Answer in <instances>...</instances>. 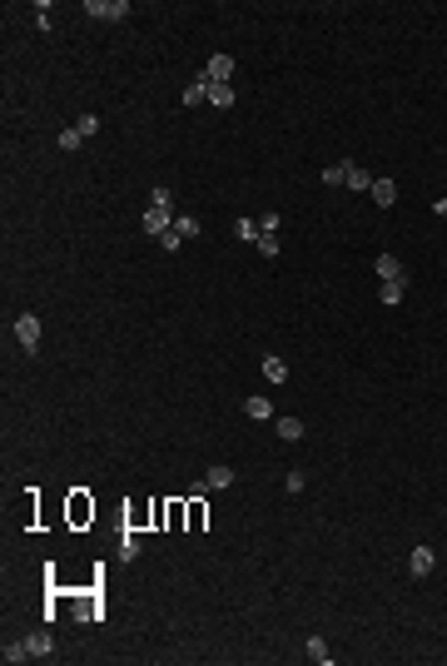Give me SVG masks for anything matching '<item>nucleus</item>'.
<instances>
[{
  "mask_svg": "<svg viewBox=\"0 0 447 666\" xmlns=\"http://www.w3.org/2000/svg\"><path fill=\"white\" fill-rule=\"evenodd\" d=\"M84 10H90L95 20H124L130 15V0H90Z\"/></svg>",
  "mask_w": 447,
  "mask_h": 666,
  "instance_id": "nucleus-1",
  "label": "nucleus"
},
{
  "mask_svg": "<svg viewBox=\"0 0 447 666\" xmlns=\"http://www.w3.org/2000/svg\"><path fill=\"white\" fill-rule=\"evenodd\" d=\"M15 338H20V348L35 353V343H40V319H35V314H20V319H15Z\"/></svg>",
  "mask_w": 447,
  "mask_h": 666,
  "instance_id": "nucleus-2",
  "label": "nucleus"
},
{
  "mask_svg": "<svg viewBox=\"0 0 447 666\" xmlns=\"http://www.w3.org/2000/svg\"><path fill=\"white\" fill-rule=\"evenodd\" d=\"M437 567V552L433 547H413V557H408V577H428Z\"/></svg>",
  "mask_w": 447,
  "mask_h": 666,
  "instance_id": "nucleus-3",
  "label": "nucleus"
},
{
  "mask_svg": "<svg viewBox=\"0 0 447 666\" xmlns=\"http://www.w3.org/2000/svg\"><path fill=\"white\" fill-rule=\"evenodd\" d=\"M229 75H233V60L229 55H209V70H204L209 85H229Z\"/></svg>",
  "mask_w": 447,
  "mask_h": 666,
  "instance_id": "nucleus-4",
  "label": "nucleus"
},
{
  "mask_svg": "<svg viewBox=\"0 0 447 666\" xmlns=\"http://www.w3.org/2000/svg\"><path fill=\"white\" fill-rule=\"evenodd\" d=\"M393 199H398V184H393L388 174H378V179H373V204H382V209H388Z\"/></svg>",
  "mask_w": 447,
  "mask_h": 666,
  "instance_id": "nucleus-5",
  "label": "nucleus"
},
{
  "mask_svg": "<svg viewBox=\"0 0 447 666\" xmlns=\"http://www.w3.org/2000/svg\"><path fill=\"white\" fill-rule=\"evenodd\" d=\"M25 647H30V656H55V636L50 632H30Z\"/></svg>",
  "mask_w": 447,
  "mask_h": 666,
  "instance_id": "nucleus-6",
  "label": "nucleus"
},
{
  "mask_svg": "<svg viewBox=\"0 0 447 666\" xmlns=\"http://www.w3.org/2000/svg\"><path fill=\"white\" fill-rule=\"evenodd\" d=\"M378 279L388 284V279H408V268H402L393 254H378Z\"/></svg>",
  "mask_w": 447,
  "mask_h": 666,
  "instance_id": "nucleus-7",
  "label": "nucleus"
},
{
  "mask_svg": "<svg viewBox=\"0 0 447 666\" xmlns=\"http://www.w3.org/2000/svg\"><path fill=\"white\" fill-rule=\"evenodd\" d=\"M144 229H149V234H164V229H174V224H169V209H154V204H149V214H144Z\"/></svg>",
  "mask_w": 447,
  "mask_h": 666,
  "instance_id": "nucleus-8",
  "label": "nucleus"
},
{
  "mask_svg": "<svg viewBox=\"0 0 447 666\" xmlns=\"http://www.w3.org/2000/svg\"><path fill=\"white\" fill-rule=\"evenodd\" d=\"M259 219H233V239H244V244H259Z\"/></svg>",
  "mask_w": 447,
  "mask_h": 666,
  "instance_id": "nucleus-9",
  "label": "nucleus"
},
{
  "mask_svg": "<svg viewBox=\"0 0 447 666\" xmlns=\"http://www.w3.org/2000/svg\"><path fill=\"white\" fill-rule=\"evenodd\" d=\"M402 294H408V279H388V284L378 288V299H382V303H402Z\"/></svg>",
  "mask_w": 447,
  "mask_h": 666,
  "instance_id": "nucleus-10",
  "label": "nucleus"
},
{
  "mask_svg": "<svg viewBox=\"0 0 447 666\" xmlns=\"http://www.w3.org/2000/svg\"><path fill=\"white\" fill-rule=\"evenodd\" d=\"M264 378H268L273 388H279V383H288V368H284V358H273V353H268V358H264Z\"/></svg>",
  "mask_w": 447,
  "mask_h": 666,
  "instance_id": "nucleus-11",
  "label": "nucleus"
},
{
  "mask_svg": "<svg viewBox=\"0 0 447 666\" xmlns=\"http://www.w3.org/2000/svg\"><path fill=\"white\" fill-rule=\"evenodd\" d=\"M348 170H353V159H343V164H328V170H323V184H328V190L348 184Z\"/></svg>",
  "mask_w": 447,
  "mask_h": 666,
  "instance_id": "nucleus-12",
  "label": "nucleus"
},
{
  "mask_svg": "<svg viewBox=\"0 0 447 666\" xmlns=\"http://www.w3.org/2000/svg\"><path fill=\"white\" fill-rule=\"evenodd\" d=\"M373 179H378V174H368V170H358V164H353V170H348V190H358V194H373Z\"/></svg>",
  "mask_w": 447,
  "mask_h": 666,
  "instance_id": "nucleus-13",
  "label": "nucleus"
},
{
  "mask_svg": "<svg viewBox=\"0 0 447 666\" xmlns=\"http://www.w3.org/2000/svg\"><path fill=\"white\" fill-rule=\"evenodd\" d=\"M84 517H95V503H90L84 492H75V497H70V523H84Z\"/></svg>",
  "mask_w": 447,
  "mask_h": 666,
  "instance_id": "nucleus-14",
  "label": "nucleus"
},
{
  "mask_svg": "<svg viewBox=\"0 0 447 666\" xmlns=\"http://www.w3.org/2000/svg\"><path fill=\"white\" fill-rule=\"evenodd\" d=\"M209 105H214V110H229V105H233V85H209Z\"/></svg>",
  "mask_w": 447,
  "mask_h": 666,
  "instance_id": "nucleus-15",
  "label": "nucleus"
},
{
  "mask_svg": "<svg viewBox=\"0 0 447 666\" xmlns=\"http://www.w3.org/2000/svg\"><path fill=\"white\" fill-rule=\"evenodd\" d=\"M279 438H284V443H298V438H303V423L284 413V418H279Z\"/></svg>",
  "mask_w": 447,
  "mask_h": 666,
  "instance_id": "nucleus-16",
  "label": "nucleus"
},
{
  "mask_svg": "<svg viewBox=\"0 0 447 666\" xmlns=\"http://www.w3.org/2000/svg\"><path fill=\"white\" fill-rule=\"evenodd\" d=\"M119 557H124V562H135V557H139V537H135V527H124V537H119Z\"/></svg>",
  "mask_w": 447,
  "mask_h": 666,
  "instance_id": "nucleus-17",
  "label": "nucleus"
},
{
  "mask_svg": "<svg viewBox=\"0 0 447 666\" xmlns=\"http://www.w3.org/2000/svg\"><path fill=\"white\" fill-rule=\"evenodd\" d=\"M179 100H184V105H199V100H209V80L199 75V80H194V85H189V90H184Z\"/></svg>",
  "mask_w": 447,
  "mask_h": 666,
  "instance_id": "nucleus-18",
  "label": "nucleus"
},
{
  "mask_svg": "<svg viewBox=\"0 0 447 666\" xmlns=\"http://www.w3.org/2000/svg\"><path fill=\"white\" fill-rule=\"evenodd\" d=\"M244 413L264 423V418H273V403H268V398H249V403H244Z\"/></svg>",
  "mask_w": 447,
  "mask_h": 666,
  "instance_id": "nucleus-19",
  "label": "nucleus"
},
{
  "mask_svg": "<svg viewBox=\"0 0 447 666\" xmlns=\"http://www.w3.org/2000/svg\"><path fill=\"white\" fill-rule=\"evenodd\" d=\"M204 483H209V487H229V483H233V468H224V463H219V468H209Z\"/></svg>",
  "mask_w": 447,
  "mask_h": 666,
  "instance_id": "nucleus-20",
  "label": "nucleus"
},
{
  "mask_svg": "<svg viewBox=\"0 0 447 666\" xmlns=\"http://www.w3.org/2000/svg\"><path fill=\"white\" fill-rule=\"evenodd\" d=\"M308 656L318 661V666H328L333 656H328V647H323V636H308Z\"/></svg>",
  "mask_w": 447,
  "mask_h": 666,
  "instance_id": "nucleus-21",
  "label": "nucleus"
},
{
  "mask_svg": "<svg viewBox=\"0 0 447 666\" xmlns=\"http://www.w3.org/2000/svg\"><path fill=\"white\" fill-rule=\"evenodd\" d=\"M0 656H5V666H20V661H25V656H30V647H25V641H15V647H5V652H0Z\"/></svg>",
  "mask_w": 447,
  "mask_h": 666,
  "instance_id": "nucleus-22",
  "label": "nucleus"
},
{
  "mask_svg": "<svg viewBox=\"0 0 447 666\" xmlns=\"http://www.w3.org/2000/svg\"><path fill=\"white\" fill-rule=\"evenodd\" d=\"M179 244H184V234H179V229H164V234H159V249H164V254H174Z\"/></svg>",
  "mask_w": 447,
  "mask_h": 666,
  "instance_id": "nucleus-23",
  "label": "nucleus"
},
{
  "mask_svg": "<svg viewBox=\"0 0 447 666\" xmlns=\"http://www.w3.org/2000/svg\"><path fill=\"white\" fill-rule=\"evenodd\" d=\"M189 527H194V532L204 527V497L199 492H194V503H189Z\"/></svg>",
  "mask_w": 447,
  "mask_h": 666,
  "instance_id": "nucleus-24",
  "label": "nucleus"
},
{
  "mask_svg": "<svg viewBox=\"0 0 447 666\" xmlns=\"http://www.w3.org/2000/svg\"><path fill=\"white\" fill-rule=\"evenodd\" d=\"M253 249H259L264 259H273V254H279V234H259V244H253Z\"/></svg>",
  "mask_w": 447,
  "mask_h": 666,
  "instance_id": "nucleus-25",
  "label": "nucleus"
},
{
  "mask_svg": "<svg viewBox=\"0 0 447 666\" xmlns=\"http://www.w3.org/2000/svg\"><path fill=\"white\" fill-rule=\"evenodd\" d=\"M184 517H189V507H184V503H169V507H164V523H169V527H179Z\"/></svg>",
  "mask_w": 447,
  "mask_h": 666,
  "instance_id": "nucleus-26",
  "label": "nucleus"
},
{
  "mask_svg": "<svg viewBox=\"0 0 447 666\" xmlns=\"http://www.w3.org/2000/svg\"><path fill=\"white\" fill-rule=\"evenodd\" d=\"M174 229H179L184 239H199V219H189V214H179V219H174Z\"/></svg>",
  "mask_w": 447,
  "mask_h": 666,
  "instance_id": "nucleus-27",
  "label": "nucleus"
},
{
  "mask_svg": "<svg viewBox=\"0 0 447 666\" xmlns=\"http://www.w3.org/2000/svg\"><path fill=\"white\" fill-rule=\"evenodd\" d=\"M80 144H84V135H80V130H65V135H60V150H65V154H75Z\"/></svg>",
  "mask_w": 447,
  "mask_h": 666,
  "instance_id": "nucleus-28",
  "label": "nucleus"
},
{
  "mask_svg": "<svg viewBox=\"0 0 447 666\" xmlns=\"http://www.w3.org/2000/svg\"><path fill=\"white\" fill-rule=\"evenodd\" d=\"M75 130H80V135H84V139H90V135H95V130H100V119H95V115H80V119H75Z\"/></svg>",
  "mask_w": 447,
  "mask_h": 666,
  "instance_id": "nucleus-29",
  "label": "nucleus"
},
{
  "mask_svg": "<svg viewBox=\"0 0 447 666\" xmlns=\"http://www.w3.org/2000/svg\"><path fill=\"white\" fill-rule=\"evenodd\" d=\"M149 204H154V209H169V204H174V199H169V190H164V184H159V190H154V194H149Z\"/></svg>",
  "mask_w": 447,
  "mask_h": 666,
  "instance_id": "nucleus-30",
  "label": "nucleus"
}]
</instances>
